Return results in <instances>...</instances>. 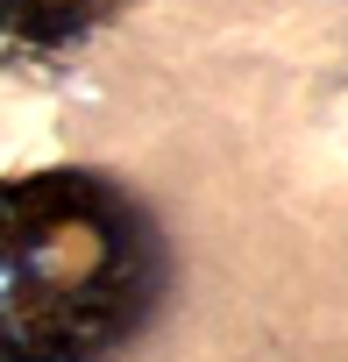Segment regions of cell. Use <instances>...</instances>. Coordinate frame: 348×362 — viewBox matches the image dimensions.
<instances>
[{
  "instance_id": "2",
  "label": "cell",
  "mask_w": 348,
  "mask_h": 362,
  "mask_svg": "<svg viewBox=\"0 0 348 362\" xmlns=\"http://www.w3.org/2000/svg\"><path fill=\"white\" fill-rule=\"evenodd\" d=\"M121 0H0V43H36V50H57V43H79L86 29H100Z\"/></svg>"
},
{
  "instance_id": "1",
  "label": "cell",
  "mask_w": 348,
  "mask_h": 362,
  "mask_svg": "<svg viewBox=\"0 0 348 362\" xmlns=\"http://www.w3.org/2000/svg\"><path fill=\"white\" fill-rule=\"evenodd\" d=\"M163 298V235L93 170L0 177V362H107Z\"/></svg>"
}]
</instances>
